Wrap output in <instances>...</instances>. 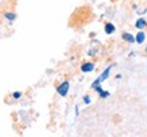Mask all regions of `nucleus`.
I'll return each mask as SVG.
<instances>
[{
    "label": "nucleus",
    "mask_w": 147,
    "mask_h": 137,
    "mask_svg": "<svg viewBox=\"0 0 147 137\" xmlns=\"http://www.w3.org/2000/svg\"><path fill=\"white\" fill-rule=\"evenodd\" d=\"M112 67H113V66H109V67H106L105 71L101 74V75H100V77H98L97 79H94V82L91 84V88H95V86H98V85H101V82H104V81H106V79L109 78V74H110V70H112Z\"/></svg>",
    "instance_id": "obj_1"
},
{
    "label": "nucleus",
    "mask_w": 147,
    "mask_h": 137,
    "mask_svg": "<svg viewBox=\"0 0 147 137\" xmlns=\"http://www.w3.org/2000/svg\"><path fill=\"white\" fill-rule=\"evenodd\" d=\"M68 89H69V82H68V81H64L63 84H60L57 86V93L60 96H67Z\"/></svg>",
    "instance_id": "obj_2"
},
{
    "label": "nucleus",
    "mask_w": 147,
    "mask_h": 137,
    "mask_svg": "<svg viewBox=\"0 0 147 137\" xmlns=\"http://www.w3.org/2000/svg\"><path fill=\"white\" fill-rule=\"evenodd\" d=\"M80 70L83 71V73H91V71H94V63H91V62H86L80 66Z\"/></svg>",
    "instance_id": "obj_3"
},
{
    "label": "nucleus",
    "mask_w": 147,
    "mask_h": 137,
    "mask_svg": "<svg viewBox=\"0 0 147 137\" xmlns=\"http://www.w3.org/2000/svg\"><path fill=\"white\" fill-rule=\"evenodd\" d=\"M116 30V27L113 23H110V22H108V23H105V33L106 34H112V33Z\"/></svg>",
    "instance_id": "obj_4"
},
{
    "label": "nucleus",
    "mask_w": 147,
    "mask_h": 137,
    "mask_svg": "<svg viewBox=\"0 0 147 137\" xmlns=\"http://www.w3.org/2000/svg\"><path fill=\"white\" fill-rule=\"evenodd\" d=\"M144 40H146V34L143 32H139L136 34V37H135V41L138 42V44H142V42H144Z\"/></svg>",
    "instance_id": "obj_5"
},
{
    "label": "nucleus",
    "mask_w": 147,
    "mask_h": 137,
    "mask_svg": "<svg viewBox=\"0 0 147 137\" xmlns=\"http://www.w3.org/2000/svg\"><path fill=\"white\" fill-rule=\"evenodd\" d=\"M123 38H124L127 42H134L135 41V37L132 36L131 33H123Z\"/></svg>",
    "instance_id": "obj_6"
},
{
    "label": "nucleus",
    "mask_w": 147,
    "mask_h": 137,
    "mask_svg": "<svg viewBox=\"0 0 147 137\" xmlns=\"http://www.w3.org/2000/svg\"><path fill=\"white\" fill-rule=\"evenodd\" d=\"M146 25H147V23H146V21H144L143 18H142V19H138L136 23H135V26H136L138 29H143V27L146 26Z\"/></svg>",
    "instance_id": "obj_7"
},
{
    "label": "nucleus",
    "mask_w": 147,
    "mask_h": 137,
    "mask_svg": "<svg viewBox=\"0 0 147 137\" xmlns=\"http://www.w3.org/2000/svg\"><path fill=\"white\" fill-rule=\"evenodd\" d=\"M5 18H7V19H10V21H12V19H15V14H12V12H7V14H5Z\"/></svg>",
    "instance_id": "obj_8"
},
{
    "label": "nucleus",
    "mask_w": 147,
    "mask_h": 137,
    "mask_svg": "<svg viewBox=\"0 0 147 137\" xmlns=\"http://www.w3.org/2000/svg\"><path fill=\"white\" fill-rule=\"evenodd\" d=\"M83 100H84V104H90V103H91V99H90V96H84Z\"/></svg>",
    "instance_id": "obj_9"
},
{
    "label": "nucleus",
    "mask_w": 147,
    "mask_h": 137,
    "mask_svg": "<svg viewBox=\"0 0 147 137\" xmlns=\"http://www.w3.org/2000/svg\"><path fill=\"white\" fill-rule=\"evenodd\" d=\"M12 96H14V99H19V97L22 96V93H21V92H15Z\"/></svg>",
    "instance_id": "obj_10"
},
{
    "label": "nucleus",
    "mask_w": 147,
    "mask_h": 137,
    "mask_svg": "<svg viewBox=\"0 0 147 137\" xmlns=\"http://www.w3.org/2000/svg\"><path fill=\"white\" fill-rule=\"evenodd\" d=\"M146 51H147V48H146Z\"/></svg>",
    "instance_id": "obj_11"
}]
</instances>
